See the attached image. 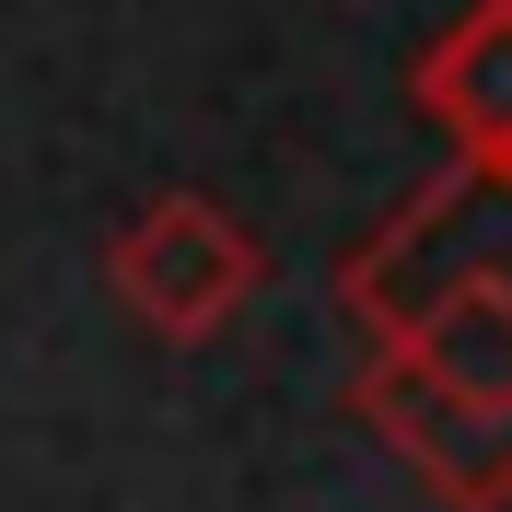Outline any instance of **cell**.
Returning a JSON list of instances; mask_svg holds the SVG:
<instances>
[{"mask_svg": "<svg viewBox=\"0 0 512 512\" xmlns=\"http://www.w3.org/2000/svg\"><path fill=\"white\" fill-rule=\"evenodd\" d=\"M338 303L373 350L396 326L443 315V303H501L512 315V163H443L431 187H408L338 256Z\"/></svg>", "mask_w": 512, "mask_h": 512, "instance_id": "1", "label": "cell"}, {"mask_svg": "<svg viewBox=\"0 0 512 512\" xmlns=\"http://www.w3.org/2000/svg\"><path fill=\"white\" fill-rule=\"evenodd\" d=\"M256 280H268V245L233 222L222 198H198V187L140 198V210L117 222V245H105V291H117L140 326H152L163 350L222 338V326L256 303Z\"/></svg>", "mask_w": 512, "mask_h": 512, "instance_id": "2", "label": "cell"}, {"mask_svg": "<svg viewBox=\"0 0 512 512\" xmlns=\"http://www.w3.org/2000/svg\"><path fill=\"white\" fill-rule=\"evenodd\" d=\"M350 396L443 512H512V384H431L419 361L373 350Z\"/></svg>", "mask_w": 512, "mask_h": 512, "instance_id": "3", "label": "cell"}, {"mask_svg": "<svg viewBox=\"0 0 512 512\" xmlns=\"http://www.w3.org/2000/svg\"><path fill=\"white\" fill-rule=\"evenodd\" d=\"M408 105L443 128L454 163H512V0H466L408 59Z\"/></svg>", "mask_w": 512, "mask_h": 512, "instance_id": "4", "label": "cell"}]
</instances>
